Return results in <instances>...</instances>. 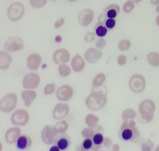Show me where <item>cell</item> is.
I'll use <instances>...</instances> for the list:
<instances>
[{
    "label": "cell",
    "instance_id": "1",
    "mask_svg": "<svg viewBox=\"0 0 159 151\" xmlns=\"http://www.w3.org/2000/svg\"><path fill=\"white\" fill-rule=\"evenodd\" d=\"M119 136L122 141L135 142L139 140L140 133L135 127L123 124L119 133Z\"/></svg>",
    "mask_w": 159,
    "mask_h": 151
},
{
    "label": "cell",
    "instance_id": "2",
    "mask_svg": "<svg viewBox=\"0 0 159 151\" xmlns=\"http://www.w3.org/2000/svg\"><path fill=\"white\" fill-rule=\"evenodd\" d=\"M25 12V8L20 2H14L7 10V15L11 21H17L22 18Z\"/></svg>",
    "mask_w": 159,
    "mask_h": 151
},
{
    "label": "cell",
    "instance_id": "3",
    "mask_svg": "<svg viewBox=\"0 0 159 151\" xmlns=\"http://www.w3.org/2000/svg\"><path fill=\"white\" fill-rule=\"evenodd\" d=\"M53 143L59 148L60 151H66L70 146V139L66 134L59 133L54 137Z\"/></svg>",
    "mask_w": 159,
    "mask_h": 151
},
{
    "label": "cell",
    "instance_id": "4",
    "mask_svg": "<svg viewBox=\"0 0 159 151\" xmlns=\"http://www.w3.org/2000/svg\"><path fill=\"white\" fill-rule=\"evenodd\" d=\"M23 42L18 37H13L8 39L5 44L4 48L9 51H15L23 49Z\"/></svg>",
    "mask_w": 159,
    "mask_h": 151
},
{
    "label": "cell",
    "instance_id": "5",
    "mask_svg": "<svg viewBox=\"0 0 159 151\" xmlns=\"http://www.w3.org/2000/svg\"><path fill=\"white\" fill-rule=\"evenodd\" d=\"M145 85V80L141 75L139 74L134 75L130 80V87L134 92H141L140 91L143 90Z\"/></svg>",
    "mask_w": 159,
    "mask_h": 151
},
{
    "label": "cell",
    "instance_id": "6",
    "mask_svg": "<svg viewBox=\"0 0 159 151\" xmlns=\"http://www.w3.org/2000/svg\"><path fill=\"white\" fill-rule=\"evenodd\" d=\"M93 11L90 9H85L82 11L78 16V20L80 24L86 27L91 23L93 19Z\"/></svg>",
    "mask_w": 159,
    "mask_h": 151
},
{
    "label": "cell",
    "instance_id": "7",
    "mask_svg": "<svg viewBox=\"0 0 159 151\" xmlns=\"http://www.w3.org/2000/svg\"><path fill=\"white\" fill-rule=\"evenodd\" d=\"M32 144L31 138L29 135L22 134L17 139L16 146L18 150H28L30 148Z\"/></svg>",
    "mask_w": 159,
    "mask_h": 151
},
{
    "label": "cell",
    "instance_id": "8",
    "mask_svg": "<svg viewBox=\"0 0 159 151\" xmlns=\"http://www.w3.org/2000/svg\"><path fill=\"white\" fill-rule=\"evenodd\" d=\"M70 59V54L65 50H60L55 52L53 54V60L56 63H66Z\"/></svg>",
    "mask_w": 159,
    "mask_h": 151
},
{
    "label": "cell",
    "instance_id": "9",
    "mask_svg": "<svg viewBox=\"0 0 159 151\" xmlns=\"http://www.w3.org/2000/svg\"><path fill=\"white\" fill-rule=\"evenodd\" d=\"M102 130H98L93 133V135L91 138L92 139L93 142L94 144L95 150L101 147L104 141V136Z\"/></svg>",
    "mask_w": 159,
    "mask_h": 151
},
{
    "label": "cell",
    "instance_id": "10",
    "mask_svg": "<svg viewBox=\"0 0 159 151\" xmlns=\"http://www.w3.org/2000/svg\"><path fill=\"white\" fill-rule=\"evenodd\" d=\"M102 56V53L93 48L89 49L85 54V59L91 63L96 62Z\"/></svg>",
    "mask_w": 159,
    "mask_h": 151
},
{
    "label": "cell",
    "instance_id": "11",
    "mask_svg": "<svg viewBox=\"0 0 159 151\" xmlns=\"http://www.w3.org/2000/svg\"><path fill=\"white\" fill-rule=\"evenodd\" d=\"M120 7L117 4H113L106 7L104 10V13L109 18L114 19L120 12Z\"/></svg>",
    "mask_w": 159,
    "mask_h": 151
},
{
    "label": "cell",
    "instance_id": "12",
    "mask_svg": "<svg viewBox=\"0 0 159 151\" xmlns=\"http://www.w3.org/2000/svg\"><path fill=\"white\" fill-rule=\"evenodd\" d=\"M41 61L40 56L38 54H34L30 55L28 60V66L32 70L38 69Z\"/></svg>",
    "mask_w": 159,
    "mask_h": 151
},
{
    "label": "cell",
    "instance_id": "13",
    "mask_svg": "<svg viewBox=\"0 0 159 151\" xmlns=\"http://www.w3.org/2000/svg\"><path fill=\"white\" fill-rule=\"evenodd\" d=\"M72 67L75 71L80 72L84 67V62L81 57L79 55L75 56L72 61Z\"/></svg>",
    "mask_w": 159,
    "mask_h": 151
},
{
    "label": "cell",
    "instance_id": "14",
    "mask_svg": "<svg viewBox=\"0 0 159 151\" xmlns=\"http://www.w3.org/2000/svg\"><path fill=\"white\" fill-rule=\"evenodd\" d=\"M94 31L97 36L103 37L107 34L108 29L104 24L98 22L94 28Z\"/></svg>",
    "mask_w": 159,
    "mask_h": 151
},
{
    "label": "cell",
    "instance_id": "15",
    "mask_svg": "<svg viewBox=\"0 0 159 151\" xmlns=\"http://www.w3.org/2000/svg\"><path fill=\"white\" fill-rule=\"evenodd\" d=\"M81 151H93L94 149V144L91 138H88L83 141L81 145Z\"/></svg>",
    "mask_w": 159,
    "mask_h": 151
},
{
    "label": "cell",
    "instance_id": "16",
    "mask_svg": "<svg viewBox=\"0 0 159 151\" xmlns=\"http://www.w3.org/2000/svg\"><path fill=\"white\" fill-rule=\"evenodd\" d=\"M39 82V76L34 73L27 75L25 77L24 81V83L25 84H28L29 85H30L31 84L38 83Z\"/></svg>",
    "mask_w": 159,
    "mask_h": 151
},
{
    "label": "cell",
    "instance_id": "17",
    "mask_svg": "<svg viewBox=\"0 0 159 151\" xmlns=\"http://www.w3.org/2000/svg\"><path fill=\"white\" fill-rule=\"evenodd\" d=\"M148 59L149 63L152 66H159V54L156 52H152L148 55Z\"/></svg>",
    "mask_w": 159,
    "mask_h": 151
},
{
    "label": "cell",
    "instance_id": "18",
    "mask_svg": "<svg viewBox=\"0 0 159 151\" xmlns=\"http://www.w3.org/2000/svg\"><path fill=\"white\" fill-rule=\"evenodd\" d=\"M31 6L36 9L42 8L47 3V0H30Z\"/></svg>",
    "mask_w": 159,
    "mask_h": 151
},
{
    "label": "cell",
    "instance_id": "19",
    "mask_svg": "<svg viewBox=\"0 0 159 151\" xmlns=\"http://www.w3.org/2000/svg\"><path fill=\"white\" fill-rule=\"evenodd\" d=\"M135 7L134 2L133 1L129 0L125 2L123 6V10L126 13L131 12Z\"/></svg>",
    "mask_w": 159,
    "mask_h": 151
},
{
    "label": "cell",
    "instance_id": "20",
    "mask_svg": "<svg viewBox=\"0 0 159 151\" xmlns=\"http://www.w3.org/2000/svg\"><path fill=\"white\" fill-rule=\"evenodd\" d=\"M131 42L129 40L124 39L122 40L119 45V48L121 51H125L129 49L130 47Z\"/></svg>",
    "mask_w": 159,
    "mask_h": 151
},
{
    "label": "cell",
    "instance_id": "21",
    "mask_svg": "<svg viewBox=\"0 0 159 151\" xmlns=\"http://www.w3.org/2000/svg\"><path fill=\"white\" fill-rule=\"evenodd\" d=\"M104 24L107 29L109 30H111L114 28L116 25V21L114 19L108 18L106 19Z\"/></svg>",
    "mask_w": 159,
    "mask_h": 151
},
{
    "label": "cell",
    "instance_id": "22",
    "mask_svg": "<svg viewBox=\"0 0 159 151\" xmlns=\"http://www.w3.org/2000/svg\"><path fill=\"white\" fill-rule=\"evenodd\" d=\"M60 71L61 75H62V76H66L70 73V68L68 66L62 65L60 67Z\"/></svg>",
    "mask_w": 159,
    "mask_h": 151
},
{
    "label": "cell",
    "instance_id": "23",
    "mask_svg": "<svg viewBox=\"0 0 159 151\" xmlns=\"http://www.w3.org/2000/svg\"><path fill=\"white\" fill-rule=\"evenodd\" d=\"M95 35L94 33L92 32H89L84 37V40L87 42H91L94 40Z\"/></svg>",
    "mask_w": 159,
    "mask_h": 151
},
{
    "label": "cell",
    "instance_id": "24",
    "mask_svg": "<svg viewBox=\"0 0 159 151\" xmlns=\"http://www.w3.org/2000/svg\"><path fill=\"white\" fill-rule=\"evenodd\" d=\"M105 44H106V41L103 39H101L96 42V46L97 48L101 49L105 45Z\"/></svg>",
    "mask_w": 159,
    "mask_h": 151
},
{
    "label": "cell",
    "instance_id": "25",
    "mask_svg": "<svg viewBox=\"0 0 159 151\" xmlns=\"http://www.w3.org/2000/svg\"><path fill=\"white\" fill-rule=\"evenodd\" d=\"M118 63L120 65H123L126 62V57L124 55H120L119 56L118 59Z\"/></svg>",
    "mask_w": 159,
    "mask_h": 151
},
{
    "label": "cell",
    "instance_id": "26",
    "mask_svg": "<svg viewBox=\"0 0 159 151\" xmlns=\"http://www.w3.org/2000/svg\"><path fill=\"white\" fill-rule=\"evenodd\" d=\"M64 23V20L63 18H61L59 21H57L54 25L55 28H60L61 26H62Z\"/></svg>",
    "mask_w": 159,
    "mask_h": 151
},
{
    "label": "cell",
    "instance_id": "27",
    "mask_svg": "<svg viewBox=\"0 0 159 151\" xmlns=\"http://www.w3.org/2000/svg\"><path fill=\"white\" fill-rule=\"evenodd\" d=\"M150 3L153 5H159V0H151Z\"/></svg>",
    "mask_w": 159,
    "mask_h": 151
},
{
    "label": "cell",
    "instance_id": "28",
    "mask_svg": "<svg viewBox=\"0 0 159 151\" xmlns=\"http://www.w3.org/2000/svg\"><path fill=\"white\" fill-rule=\"evenodd\" d=\"M50 151H60V150L56 145H54V146H52L51 147V148L50 149Z\"/></svg>",
    "mask_w": 159,
    "mask_h": 151
},
{
    "label": "cell",
    "instance_id": "29",
    "mask_svg": "<svg viewBox=\"0 0 159 151\" xmlns=\"http://www.w3.org/2000/svg\"><path fill=\"white\" fill-rule=\"evenodd\" d=\"M156 23L157 25L159 26V15L156 18Z\"/></svg>",
    "mask_w": 159,
    "mask_h": 151
},
{
    "label": "cell",
    "instance_id": "30",
    "mask_svg": "<svg viewBox=\"0 0 159 151\" xmlns=\"http://www.w3.org/2000/svg\"><path fill=\"white\" fill-rule=\"evenodd\" d=\"M142 0H133V2L135 4H138Z\"/></svg>",
    "mask_w": 159,
    "mask_h": 151
},
{
    "label": "cell",
    "instance_id": "31",
    "mask_svg": "<svg viewBox=\"0 0 159 151\" xmlns=\"http://www.w3.org/2000/svg\"><path fill=\"white\" fill-rule=\"evenodd\" d=\"M156 12L159 14V5L157 7V8H156Z\"/></svg>",
    "mask_w": 159,
    "mask_h": 151
},
{
    "label": "cell",
    "instance_id": "32",
    "mask_svg": "<svg viewBox=\"0 0 159 151\" xmlns=\"http://www.w3.org/2000/svg\"><path fill=\"white\" fill-rule=\"evenodd\" d=\"M69 1H75V0H69Z\"/></svg>",
    "mask_w": 159,
    "mask_h": 151
}]
</instances>
